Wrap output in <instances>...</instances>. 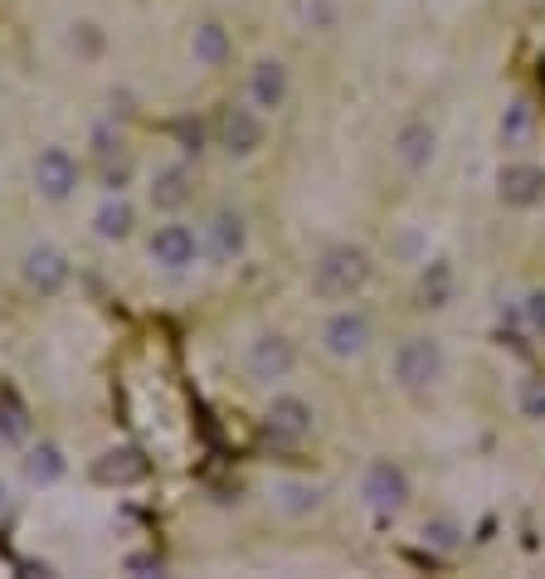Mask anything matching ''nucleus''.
<instances>
[{
	"mask_svg": "<svg viewBox=\"0 0 545 579\" xmlns=\"http://www.w3.org/2000/svg\"><path fill=\"white\" fill-rule=\"evenodd\" d=\"M371 273H375V263L361 244H331V249H322L317 263H312V292L327 302H346L371 282Z\"/></svg>",
	"mask_w": 545,
	"mask_h": 579,
	"instance_id": "f257e3e1",
	"label": "nucleus"
},
{
	"mask_svg": "<svg viewBox=\"0 0 545 579\" xmlns=\"http://www.w3.org/2000/svg\"><path fill=\"white\" fill-rule=\"evenodd\" d=\"M444 346H438V336H409V341L395 351V381L409 395H424V389H434L444 381Z\"/></svg>",
	"mask_w": 545,
	"mask_h": 579,
	"instance_id": "f03ea898",
	"label": "nucleus"
},
{
	"mask_svg": "<svg viewBox=\"0 0 545 579\" xmlns=\"http://www.w3.org/2000/svg\"><path fill=\"white\" fill-rule=\"evenodd\" d=\"M361 497L375 516H400L409 507V497H414V482H409V472L395 458H375L361 478Z\"/></svg>",
	"mask_w": 545,
	"mask_h": 579,
	"instance_id": "7ed1b4c3",
	"label": "nucleus"
},
{
	"mask_svg": "<svg viewBox=\"0 0 545 579\" xmlns=\"http://www.w3.org/2000/svg\"><path fill=\"white\" fill-rule=\"evenodd\" d=\"M371 341H375V322L361 307H341L322 322V351L331 361H355V355L371 351Z\"/></svg>",
	"mask_w": 545,
	"mask_h": 579,
	"instance_id": "20e7f679",
	"label": "nucleus"
},
{
	"mask_svg": "<svg viewBox=\"0 0 545 579\" xmlns=\"http://www.w3.org/2000/svg\"><path fill=\"white\" fill-rule=\"evenodd\" d=\"M292 365H298V346H292L282 331H264L249 341V355H244L249 381L272 385V381H282V375H292Z\"/></svg>",
	"mask_w": 545,
	"mask_h": 579,
	"instance_id": "39448f33",
	"label": "nucleus"
},
{
	"mask_svg": "<svg viewBox=\"0 0 545 579\" xmlns=\"http://www.w3.org/2000/svg\"><path fill=\"white\" fill-rule=\"evenodd\" d=\"M215 132H219V146H225V156L244 161V156H254L258 146H264V112H258L254 102H249V108L229 102V108L219 112Z\"/></svg>",
	"mask_w": 545,
	"mask_h": 579,
	"instance_id": "423d86ee",
	"label": "nucleus"
},
{
	"mask_svg": "<svg viewBox=\"0 0 545 579\" xmlns=\"http://www.w3.org/2000/svg\"><path fill=\"white\" fill-rule=\"evenodd\" d=\"M497 195L507 209H536L545 200V171L536 161H507L497 176Z\"/></svg>",
	"mask_w": 545,
	"mask_h": 579,
	"instance_id": "0eeeda50",
	"label": "nucleus"
},
{
	"mask_svg": "<svg viewBox=\"0 0 545 579\" xmlns=\"http://www.w3.org/2000/svg\"><path fill=\"white\" fill-rule=\"evenodd\" d=\"M78 161L64 152V146H45V152L35 156V185H39V195L45 200H69L73 191H78Z\"/></svg>",
	"mask_w": 545,
	"mask_h": 579,
	"instance_id": "6e6552de",
	"label": "nucleus"
},
{
	"mask_svg": "<svg viewBox=\"0 0 545 579\" xmlns=\"http://www.w3.org/2000/svg\"><path fill=\"white\" fill-rule=\"evenodd\" d=\"M152 263H161L166 273H181V268H191L195 258H201V239H195V229L191 225H161L152 234Z\"/></svg>",
	"mask_w": 545,
	"mask_h": 579,
	"instance_id": "1a4fd4ad",
	"label": "nucleus"
},
{
	"mask_svg": "<svg viewBox=\"0 0 545 579\" xmlns=\"http://www.w3.org/2000/svg\"><path fill=\"white\" fill-rule=\"evenodd\" d=\"M205 254L215 258V263H234L239 254H244V244H249V225H244V215L239 209H215L209 215V225H205Z\"/></svg>",
	"mask_w": 545,
	"mask_h": 579,
	"instance_id": "9d476101",
	"label": "nucleus"
},
{
	"mask_svg": "<svg viewBox=\"0 0 545 579\" xmlns=\"http://www.w3.org/2000/svg\"><path fill=\"white\" fill-rule=\"evenodd\" d=\"M292 93V73L282 59H258L254 69H249V102H254L258 112H278L282 102H288Z\"/></svg>",
	"mask_w": 545,
	"mask_h": 579,
	"instance_id": "9b49d317",
	"label": "nucleus"
},
{
	"mask_svg": "<svg viewBox=\"0 0 545 579\" xmlns=\"http://www.w3.org/2000/svg\"><path fill=\"white\" fill-rule=\"evenodd\" d=\"M312 405L307 399H298V395H278L268 405V419H264V429H268V438H278V444H302V438L312 434Z\"/></svg>",
	"mask_w": 545,
	"mask_h": 579,
	"instance_id": "f8f14e48",
	"label": "nucleus"
},
{
	"mask_svg": "<svg viewBox=\"0 0 545 579\" xmlns=\"http://www.w3.org/2000/svg\"><path fill=\"white\" fill-rule=\"evenodd\" d=\"M20 273H25V282L39 292V298H55V292L69 282V258L59 254V249L39 244V249H29V254H25Z\"/></svg>",
	"mask_w": 545,
	"mask_h": 579,
	"instance_id": "ddd939ff",
	"label": "nucleus"
},
{
	"mask_svg": "<svg viewBox=\"0 0 545 579\" xmlns=\"http://www.w3.org/2000/svg\"><path fill=\"white\" fill-rule=\"evenodd\" d=\"M434 152H438V132L428 128V122L409 118L404 128L395 132V161H400L404 171H424V166L434 161Z\"/></svg>",
	"mask_w": 545,
	"mask_h": 579,
	"instance_id": "4468645a",
	"label": "nucleus"
},
{
	"mask_svg": "<svg viewBox=\"0 0 545 579\" xmlns=\"http://www.w3.org/2000/svg\"><path fill=\"white\" fill-rule=\"evenodd\" d=\"M93 478L108 482V487H132V482L146 478V458L136 448H108L93 462Z\"/></svg>",
	"mask_w": 545,
	"mask_h": 579,
	"instance_id": "2eb2a0df",
	"label": "nucleus"
},
{
	"mask_svg": "<svg viewBox=\"0 0 545 579\" xmlns=\"http://www.w3.org/2000/svg\"><path fill=\"white\" fill-rule=\"evenodd\" d=\"M191 55H195V64H205V69H225L229 55H234V39H229V29L219 25V20H205L191 35Z\"/></svg>",
	"mask_w": 545,
	"mask_h": 579,
	"instance_id": "dca6fc26",
	"label": "nucleus"
},
{
	"mask_svg": "<svg viewBox=\"0 0 545 579\" xmlns=\"http://www.w3.org/2000/svg\"><path fill=\"white\" fill-rule=\"evenodd\" d=\"M531 142H536V108H531L526 98L507 102V112H501V146H511V152H526Z\"/></svg>",
	"mask_w": 545,
	"mask_h": 579,
	"instance_id": "f3484780",
	"label": "nucleus"
},
{
	"mask_svg": "<svg viewBox=\"0 0 545 579\" xmlns=\"http://www.w3.org/2000/svg\"><path fill=\"white\" fill-rule=\"evenodd\" d=\"M453 302V268L444 258H434L424 273H419V307H448Z\"/></svg>",
	"mask_w": 545,
	"mask_h": 579,
	"instance_id": "a211bd4d",
	"label": "nucleus"
},
{
	"mask_svg": "<svg viewBox=\"0 0 545 579\" xmlns=\"http://www.w3.org/2000/svg\"><path fill=\"white\" fill-rule=\"evenodd\" d=\"M185 200H191V171H185V166H166V171H156V181H152V205L156 209H181Z\"/></svg>",
	"mask_w": 545,
	"mask_h": 579,
	"instance_id": "6ab92c4d",
	"label": "nucleus"
},
{
	"mask_svg": "<svg viewBox=\"0 0 545 579\" xmlns=\"http://www.w3.org/2000/svg\"><path fill=\"white\" fill-rule=\"evenodd\" d=\"M64 448L59 444H35L29 448V458H25V478L29 482H39V487H49V482H59L64 478Z\"/></svg>",
	"mask_w": 545,
	"mask_h": 579,
	"instance_id": "aec40b11",
	"label": "nucleus"
},
{
	"mask_svg": "<svg viewBox=\"0 0 545 579\" xmlns=\"http://www.w3.org/2000/svg\"><path fill=\"white\" fill-rule=\"evenodd\" d=\"M132 225H136V215H132L128 200H108V205L93 215V234L98 239H128Z\"/></svg>",
	"mask_w": 545,
	"mask_h": 579,
	"instance_id": "412c9836",
	"label": "nucleus"
},
{
	"mask_svg": "<svg viewBox=\"0 0 545 579\" xmlns=\"http://www.w3.org/2000/svg\"><path fill=\"white\" fill-rule=\"evenodd\" d=\"M25 434H29L25 405L15 399V389H0V438H10V444H25Z\"/></svg>",
	"mask_w": 545,
	"mask_h": 579,
	"instance_id": "4be33fe9",
	"label": "nucleus"
},
{
	"mask_svg": "<svg viewBox=\"0 0 545 579\" xmlns=\"http://www.w3.org/2000/svg\"><path fill=\"white\" fill-rule=\"evenodd\" d=\"M517 409L526 419H545V375H526L517 385Z\"/></svg>",
	"mask_w": 545,
	"mask_h": 579,
	"instance_id": "5701e85b",
	"label": "nucleus"
},
{
	"mask_svg": "<svg viewBox=\"0 0 545 579\" xmlns=\"http://www.w3.org/2000/svg\"><path fill=\"white\" fill-rule=\"evenodd\" d=\"M98 176H102V191L122 195V191H128V181H132L128 156H108V161H98Z\"/></svg>",
	"mask_w": 545,
	"mask_h": 579,
	"instance_id": "b1692460",
	"label": "nucleus"
},
{
	"mask_svg": "<svg viewBox=\"0 0 545 579\" xmlns=\"http://www.w3.org/2000/svg\"><path fill=\"white\" fill-rule=\"evenodd\" d=\"M278 497H282V507H288V511H312L322 502V492L312 487V482H282Z\"/></svg>",
	"mask_w": 545,
	"mask_h": 579,
	"instance_id": "393cba45",
	"label": "nucleus"
},
{
	"mask_svg": "<svg viewBox=\"0 0 545 579\" xmlns=\"http://www.w3.org/2000/svg\"><path fill=\"white\" fill-rule=\"evenodd\" d=\"M171 132H175V142H181V152H191V156L205 152V122L201 118H181Z\"/></svg>",
	"mask_w": 545,
	"mask_h": 579,
	"instance_id": "a878e982",
	"label": "nucleus"
},
{
	"mask_svg": "<svg viewBox=\"0 0 545 579\" xmlns=\"http://www.w3.org/2000/svg\"><path fill=\"white\" fill-rule=\"evenodd\" d=\"M424 541H428V545H438V551H458V526H453V521H434V526H424Z\"/></svg>",
	"mask_w": 545,
	"mask_h": 579,
	"instance_id": "bb28decb",
	"label": "nucleus"
},
{
	"mask_svg": "<svg viewBox=\"0 0 545 579\" xmlns=\"http://www.w3.org/2000/svg\"><path fill=\"white\" fill-rule=\"evenodd\" d=\"M93 152H98V161L122 156V132L118 128H98V132H93Z\"/></svg>",
	"mask_w": 545,
	"mask_h": 579,
	"instance_id": "cd10ccee",
	"label": "nucleus"
},
{
	"mask_svg": "<svg viewBox=\"0 0 545 579\" xmlns=\"http://www.w3.org/2000/svg\"><path fill=\"white\" fill-rule=\"evenodd\" d=\"M526 326H531L536 336H545V288L526 292Z\"/></svg>",
	"mask_w": 545,
	"mask_h": 579,
	"instance_id": "c85d7f7f",
	"label": "nucleus"
},
{
	"mask_svg": "<svg viewBox=\"0 0 545 579\" xmlns=\"http://www.w3.org/2000/svg\"><path fill=\"white\" fill-rule=\"evenodd\" d=\"M128 570H132V575H146V570H161V560H156V555H128Z\"/></svg>",
	"mask_w": 545,
	"mask_h": 579,
	"instance_id": "c756f323",
	"label": "nucleus"
},
{
	"mask_svg": "<svg viewBox=\"0 0 545 579\" xmlns=\"http://www.w3.org/2000/svg\"><path fill=\"white\" fill-rule=\"evenodd\" d=\"M5 507H10V492H5V482H0V516H5Z\"/></svg>",
	"mask_w": 545,
	"mask_h": 579,
	"instance_id": "7c9ffc66",
	"label": "nucleus"
}]
</instances>
